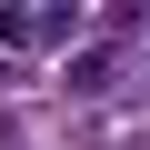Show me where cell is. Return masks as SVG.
<instances>
[{"mask_svg": "<svg viewBox=\"0 0 150 150\" xmlns=\"http://www.w3.org/2000/svg\"><path fill=\"white\" fill-rule=\"evenodd\" d=\"M140 150H150V140H140Z\"/></svg>", "mask_w": 150, "mask_h": 150, "instance_id": "3", "label": "cell"}, {"mask_svg": "<svg viewBox=\"0 0 150 150\" xmlns=\"http://www.w3.org/2000/svg\"><path fill=\"white\" fill-rule=\"evenodd\" d=\"M70 20L80 10H60V0H20V10H0V40L10 50H50V40H70Z\"/></svg>", "mask_w": 150, "mask_h": 150, "instance_id": "1", "label": "cell"}, {"mask_svg": "<svg viewBox=\"0 0 150 150\" xmlns=\"http://www.w3.org/2000/svg\"><path fill=\"white\" fill-rule=\"evenodd\" d=\"M120 70H130V50H120V40H100V50H80V60H70V90H110Z\"/></svg>", "mask_w": 150, "mask_h": 150, "instance_id": "2", "label": "cell"}]
</instances>
